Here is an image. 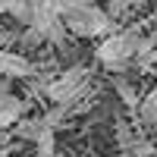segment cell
<instances>
[{"instance_id":"obj_3","label":"cell","mask_w":157,"mask_h":157,"mask_svg":"<svg viewBox=\"0 0 157 157\" xmlns=\"http://www.w3.org/2000/svg\"><path fill=\"white\" fill-rule=\"evenodd\" d=\"M63 22H66V29L78 38H107L113 35V16L107 10H101L98 3H88V6H78V10H69L66 16H63Z\"/></svg>"},{"instance_id":"obj_2","label":"cell","mask_w":157,"mask_h":157,"mask_svg":"<svg viewBox=\"0 0 157 157\" xmlns=\"http://www.w3.org/2000/svg\"><path fill=\"white\" fill-rule=\"evenodd\" d=\"M91 91V69L88 66H69L63 75H57L47 88V98L54 104H69L78 107Z\"/></svg>"},{"instance_id":"obj_6","label":"cell","mask_w":157,"mask_h":157,"mask_svg":"<svg viewBox=\"0 0 157 157\" xmlns=\"http://www.w3.org/2000/svg\"><path fill=\"white\" fill-rule=\"evenodd\" d=\"M47 129H50V126H47L44 116H22V120L10 129V132H13V138H19V141H32V145H35V141L47 132Z\"/></svg>"},{"instance_id":"obj_16","label":"cell","mask_w":157,"mask_h":157,"mask_svg":"<svg viewBox=\"0 0 157 157\" xmlns=\"http://www.w3.org/2000/svg\"><path fill=\"white\" fill-rule=\"evenodd\" d=\"M6 41H10V32L0 29V50H6Z\"/></svg>"},{"instance_id":"obj_13","label":"cell","mask_w":157,"mask_h":157,"mask_svg":"<svg viewBox=\"0 0 157 157\" xmlns=\"http://www.w3.org/2000/svg\"><path fill=\"white\" fill-rule=\"evenodd\" d=\"M141 3H148V0H107V13L116 19V16H123L129 6H141Z\"/></svg>"},{"instance_id":"obj_17","label":"cell","mask_w":157,"mask_h":157,"mask_svg":"<svg viewBox=\"0 0 157 157\" xmlns=\"http://www.w3.org/2000/svg\"><path fill=\"white\" fill-rule=\"evenodd\" d=\"M35 157H57V151H35Z\"/></svg>"},{"instance_id":"obj_7","label":"cell","mask_w":157,"mask_h":157,"mask_svg":"<svg viewBox=\"0 0 157 157\" xmlns=\"http://www.w3.org/2000/svg\"><path fill=\"white\" fill-rule=\"evenodd\" d=\"M138 123L145 129H157V88H151L145 98H141V107H138Z\"/></svg>"},{"instance_id":"obj_9","label":"cell","mask_w":157,"mask_h":157,"mask_svg":"<svg viewBox=\"0 0 157 157\" xmlns=\"http://www.w3.org/2000/svg\"><path fill=\"white\" fill-rule=\"evenodd\" d=\"M113 135H116V148H120V151H129V148L141 138L138 129H132L126 120H116V123H113Z\"/></svg>"},{"instance_id":"obj_15","label":"cell","mask_w":157,"mask_h":157,"mask_svg":"<svg viewBox=\"0 0 157 157\" xmlns=\"http://www.w3.org/2000/svg\"><path fill=\"white\" fill-rule=\"evenodd\" d=\"M13 3H16V0H0V13H10Z\"/></svg>"},{"instance_id":"obj_11","label":"cell","mask_w":157,"mask_h":157,"mask_svg":"<svg viewBox=\"0 0 157 157\" xmlns=\"http://www.w3.org/2000/svg\"><path fill=\"white\" fill-rule=\"evenodd\" d=\"M10 16L16 19L19 25H25V29H29V25L35 22V6H32V0H16V3H13V10H10Z\"/></svg>"},{"instance_id":"obj_12","label":"cell","mask_w":157,"mask_h":157,"mask_svg":"<svg viewBox=\"0 0 157 157\" xmlns=\"http://www.w3.org/2000/svg\"><path fill=\"white\" fill-rule=\"evenodd\" d=\"M123 157H157V145H154L151 138L141 135V138H138L129 151H123Z\"/></svg>"},{"instance_id":"obj_8","label":"cell","mask_w":157,"mask_h":157,"mask_svg":"<svg viewBox=\"0 0 157 157\" xmlns=\"http://www.w3.org/2000/svg\"><path fill=\"white\" fill-rule=\"evenodd\" d=\"M157 60V32L154 35H148V38H141V44H138V54H135V66L138 69H148L151 63Z\"/></svg>"},{"instance_id":"obj_4","label":"cell","mask_w":157,"mask_h":157,"mask_svg":"<svg viewBox=\"0 0 157 157\" xmlns=\"http://www.w3.org/2000/svg\"><path fill=\"white\" fill-rule=\"evenodd\" d=\"M25 110H29V101L16 98L13 91H6L3 82H0V132H10V129L25 116Z\"/></svg>"},{"instance_id":"obj_18","label":"cell","mask_w":157,"mask_h":157,"mask_svg":"<svg viewBox=\"0 0 157 157\" xmlns=\"http://www.w3.org/2000/svg\"><path fill=\"white\" fill-rule=\"evenodd\" d=\"M0 157H13V148H10V145H3V148H0Z\"/></svg>"},{"instance_id":"obj_14","label":"cell","mask_w":157,"mask_h":157,"mask_svg":"<svg viewBox=\"0 0 157 157\" xmlns=\"http://www.w3.org/2000/svg\"><path fill=\"white\" fill-rule=\"evenodd\" d=\"M35 151H57L54 148V129H47V132L35 141Z\"/></svg>"},{"instance_id":"obj_1","label":"cell","mask_w":157,"mask_h":157,"mask_svg":"<svg viewBox=\"0 0 157 157\" xmlns=\"http://www.w3.org/2000/svg\"><path fill=\"white\" fill-rule=\"evenodd\" d=\"M141 35L138 29H123V32H113L107 35L104 41L98 44L94 50V57L98 63H104L110 72H126L129 66H135V54H138V44H141Z\"/></svg>"},{"instance_id":"obj_5","label":"cell","mask_w":157,"mask_h":157,"mask_svg":"<svg viewBox=\"0 0 157 157\" xmlns=\"http://www.w3.org/2000/svg\"><path fill=\"white\" fill-rule=\"evenodd\" d=\"M0 75L3 78H35V63L16 50H0Z\"/></svg>"},{"instance_id":"obj_10","label":"cell","mask_w":157,"mask_h":157,"mask_svg":"<svg viewBox=\"0 0 157 157\" xmlns=\"http://www.w3.org/2000/svg\"><path fill=\"white\" fill-rule=\"evenodd\" d=\"M113 88H116V94L123 98V104L132 113H138V107H141V101H138V91H135V85L132 82H126V78H113Z\"/></svg>"}]
</instances>
